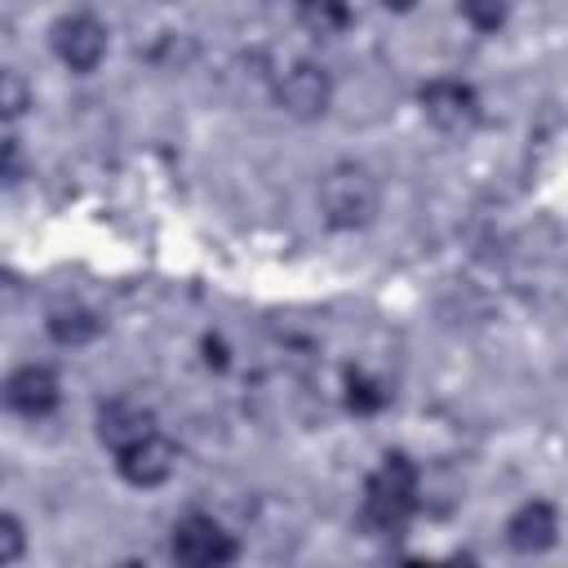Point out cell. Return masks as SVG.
Listing matches in <instances>:
<instances>
[{
	"mask_svg": "<svg viewBox=\"0 0 568 568\" xmlns=\"http://www.w3.org/2000/svg\"><path fill=\"white\" fill-rule=\"evenodd\" d=\"M417 510V466L408 453H386L364 484L359 524L373 537H399Z\"/></svg>",
	"mask_w": 568,
	"mask_h": 568,
	"instance_id": "cell-1",
	"label": "cell"
},
{
	"mask_svg": "<svg viewBox=\"0 0 568 568\" xmlns=\"http://www.w3.org/2000/svg\"><path fill=\"white\" fill-rule=\"evenodd\" d=\"M377 204H382V191H377V178L364 164L342 160L320 178V213L333 231L368 226L377 217Z\"/></svg>",
	"mask_w": 568,
	"mask_h": 568,
	"instance_id": "cell-2",
	"label": "cell"
},
{
	"mask_svg": "<svg viewBox=\"0 0 568 568\" xmlns=\"http://www.w3.org/2000/svg\"><path fill=\"white\" fill-rule=\"evenodd\" d=\"M169 550L186 568H222V564H235L240 559V541L213 515H204V510H191V515H182L173 524Z\"/></svg>",
	"mask_w": 568,
	"mask_h": 568,
	"instance_id": "cell-3",
	"label": "cell"
},
{
	"mask_svg": "<svg viewBox=\"0 0 568 568\" xmlns=\"http://www.w3.org/2000/svg\"><path fill=\"white\" fill-rule=\"evenodd\" d=\"M417 102H422V115L439 133L462 138V133H470L479 124V93L466 80H426Z\"/></svg>",
	"mask_w": 568,
	"mask_h": 568,
	"instance_id": "cell-4",
	"label": "cell"
},
{
	"mask_svg": "<svg viewBox=\"0 0 568 568\" xmlns=\"http://www.w3.org/2000/svg\"><path fill=\"white\" fill-rule=\"evenodd\" d=\"M49 40H53V53L62 58V67H71L80 75L98 71V62L106 58V27L93 13H67V18H58L53 31H49Z\"/></svg>",
	"mask_w": 568,
	"mask_h": 568,
	"instance_id": "cell-5",
	"label": "cell"
},
{
	"mask_svg": "<svg viewBox=\"0 0 568 568\" xmlns=\"http://www.w3.org/2000/svg\"><path fill=\"white\" fill-rule=\"evenodd\" d=\"M280 106L293 115V120H320L333 102V75L315 62H293L275 89Z\"/></svg>",
	"mask_w": 568,
	"mask_h": 568,
	"instance_id": "cell-6",
	"label": "cell"
},
{
	"mask_svg": "<svg viewBox=\"0 0 568 568\" xmlns=\"http://www.w3.org/2000/svg\"><path fill=\"white\" fill-rule=\"evenodd\" d=\"M58 399H62L58 373L44 368V364H22V368H13L9 382H4V404H9V413L27 417V422L49 417V413L58 408Z\"/></svg>",
	"mask_w": 568,
	"mask_h": 568,
	"instance_id": "cell-7",
	"label": "cell"
},
{
	"mask_svg": "<svg viewBox=\"0 0 568 568\" xmlns=\"http://www.w3.org/2000/svg\"><path fill=\"white\" fill-rule=\"evenodd\" d=\"M173 466H178V448H173V439H164L160 430H151L146 439H138V444H129L124 453H115V470H120V479L133 484V488H155V484H164V479L173 475Z\"/></svg>",
	"mask_w": 568,
	"mask_h": 568,
	"instance_id": "cell-8",
	"label": "cell"
},
{
	"mask_svg": "<svg viewBox=\"0 0 568 568\" xmlns=\"http://www.w3.org/2000/svg\"><path fill=\"white\" fill-rule=\"evenodd\" d=\"M155 430V413L129 395H115L98 408V439L111 448V453H124L129 444L146 439Z\"/></svg>",
	"mask_w": 568,
	"mask_h": 568,
	"instance_id": "cell-9",
	"label": "cell"
},
{
	"mask_svg": "<svg viewBox=\"0 0 568 568\" xmlns=\"http://www.w3.org/2000/svg\"><path fill=\"white\" fill-rule=\"evenodd\" d=\"M555 537H559V515H555V506L541 501V497L524 501V506L506 519V546H510L515 555H541V550L555 546Z\"/></svg>",
	"mask_w": 568,
	"mask_h": 568,
	"instance_id": "cell-10",
	"label": "cell"
},
{
	"mask_svg": "<svg viewBox=\"0 0 568 568\" xmlns=\"http://www.w3.org/2000/svg\"><path fill=\"white\" fill-rule=\"evenodd\" d=\"M44 328L58 346H84L102 333V315L84 302H58L49 315H44Z\"/></svg>",
	"mask_w": 568,
	"mask_h": 568,
	"instance_id": "cell-11",
	"label": "cell"
},
{
	"mask_svg": "<svg viewBox=\"0 0 568 568\" xmlns=\"http://www.w3.org/2000/svg\"><path fill=\"white\" fill-rule=\"evenodd\" d=\"M297 22L315 36H337L351 27V4L346 0H293Z\"/></svg>",
	"mask_w": 568,
	"mask_h": 568,
	"instance_id": "cell-12",
	"label": "cell"
},
{
	"mask_svg": "<svg viewBox=\"0 0 568 568\" xmlns=\"http://www.w3.org/2000/svg\"><path fill=\"white\" fill-rule=\"evenodd\" d=\"M390 404V390L382 386V382H373L368 373H346V408L351 413H359V417H368V413H382Z\"/></svg>",
	"mask_w": 568,
	"mask_h": 568,
	"instance_id": "cell-13",
	"label": "cell"
},
{
	"mask_svg": "<svg viewBox=\"0 0 568 568\" xmlns=\"http://www.w3.org/2000/svg\"><path fill=\"white\" fill-rule=\"evenodd\" d=\"M510 13V0H462V18L475 27V31H497Z\"/></svg>",
	"mask_w": 568,
	"mask_h": 568,
	"instance_id": "cell-14",
	"label": "cell"
},
{
	"mask_svg": "<svg viewBox=\"0 0 568 568\" xmlns=\"http://www.w3.org/2000/svg\"><path fill=\"white\" fill-rule=\"evenodd\" d=\"M0 106H4V120H18L27 106H31V89L18 71H4V84H0Z\"/></svg>",
	"mask_w": 568,
	"mask_h": 568,
	"instance_id": "cell-15",
	"label": "cell"
},
{
	"mask_svg": "<svg viewBox=\"0 0 568 568\" xmlns=\"http://www.w3.org/2000/svg\"><path fill=\"white\" fill-rule=\"evenodd\" d=\"M22 519L18 515H0V564H18L22 559Z\"/></svg>",
	"mask_w": 568,
	"mask_h": 568,
	"instance_id": "cell-16",
	"label": "cell"
},
{
	"mask_svg": "<svg viewBox=\"0 0 568 568\" xmlns=\"http://www.w3.org/2000/svg\"><path fill=\"white\" fill-rule=\"evenodd\" d=\"M18 178H22V146H18V138L9 133V138H4V186H18Z\"/></svg>",
	"mask_w": 568,
	"mask_h": 568,
	"instance_id": "cell-17",
	"label": "cell"
},
{
	"mask_svg": "<svg viewBox=\"0 0 568 568\" xmlns=\"http://www.w3.org/2000/svg\"><path fill=\"white\" fill-rule=\"evenodd\" d=\"M204 359H209L213 368H226V346H222L217 337H204Z\"/></svg>",
	"mask_w": 568,
	"mask_h": 568,
	"instance_id": "cell-18",
	"label": "cell"
},
{
	"mask_svg": "<svg viewBox=\"0 0 568 568\" xmlns=\"http://www.w3.org/2000/svg\"><path fill=\"white\" fill-rule=\"evenodd\" d=\"M382 4H386V9H395V13H408L417 0H382Z\"/></svg>",
	"mask_w": 568,
	"mask_h": 568,
	"instance_id": "cell-19",
	"label": "cell"
}]
</instances>
